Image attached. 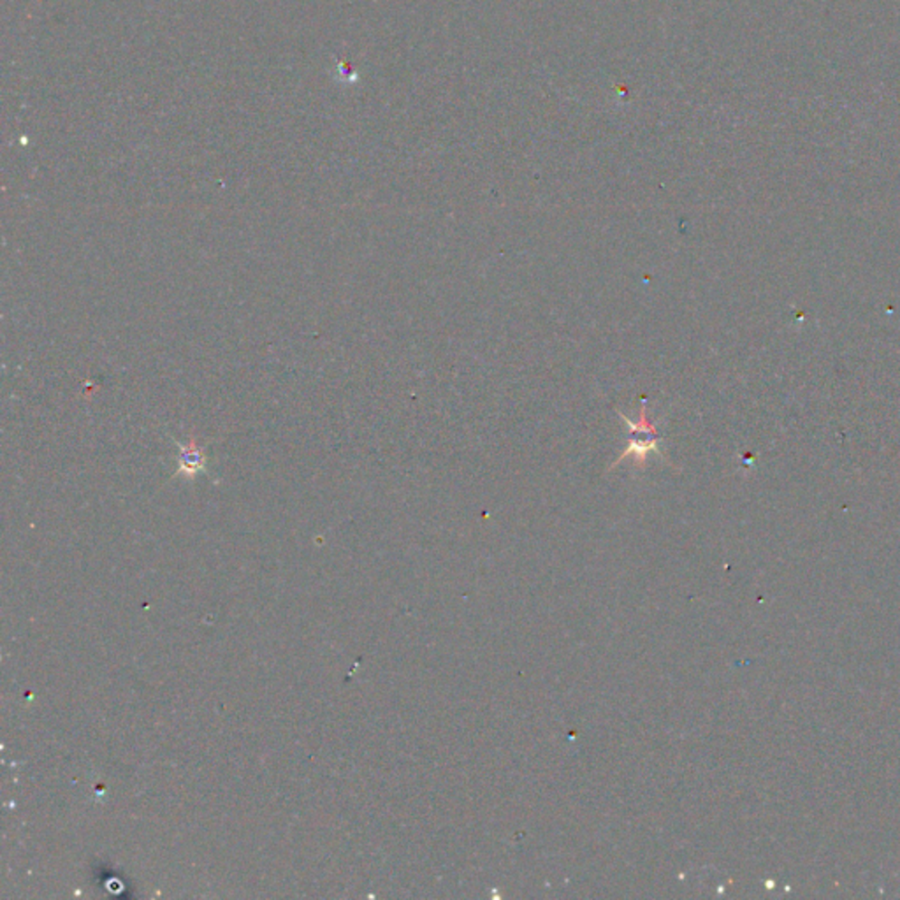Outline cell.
<instances>
[{
	"label": "cell",
	"instance_id": "obj_1",
	"mask_svg": "<svg viewBox=\"0 0 900 900\" xmlns=\"http://www.w3.org/2000/svg\"><path fill=\"white\" fill-rule=\"evenodd\" d=\"M626 430H628V440L626 447L622 450L621 458L614 463L620 465L626 458H633L639 465H644L648 458L654 454H659V436H658V424L651 422L646 413V403H642V410L639 413V421L633 422L630 417L620 415Z\"/></svg>",
	"mask_w": 900,
	"mask_h": 900
},
{
	"label": "cell",
	"instance_id": "obj_2",
	"mask_svg": "<svg viewBox=\"0 0 900 900\" xmlns=\"http://www.w3.org/2000/svg\"><path fill=\"white\" fill-rule=\"evenodd\" d=\"M180 447V471L182 473H199L204 465H206V458L203 454L201 449H197L195 445H178Z\"/></svg>",
	"mask_w": 900,
	"mask_h": 900
}]
</instances>
